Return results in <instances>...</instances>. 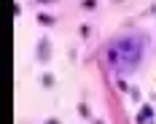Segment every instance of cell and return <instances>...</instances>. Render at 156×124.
I'll return each mask as SVG.
<instances>
[{
  "mask_svg": "<svg viewBox=\"0 0 156 124\" xmlns=\"http://www.w3.org/2000/svg\"><path fill=\"white\" fill-rule=\"evenodd\" d=\"M92 35V27L89 24H81V38H89Z\"/></svg>",
  "mask_w": 156,
  "mask_h": 124,
  "instance_id": "9",
  "label": "cell"
},
{
  "mask_svg": "<svg viewBox=\"0 0 156 124\" xmlns=\"http://www.w3.org/2000/svg\"><path fill=\"white\" fill-rule=\"evenodd\" d=\"M92 124H105V122H102V119H92Z\"/></svg>",
  "mask_w": 156,
  "mask_h": 124,
  "instance_id": "12",
  "label": "cell"
},
{
  "mask_svg": "<svg viewBox=\"0 0 156 124\" xmlns=\"http://www.w3.org/2000/svg\"><path fill=\"white\" fill-rule=\"evenodd\" d=\"M43 124H62V122H59V119H54V116H51V119H43Z\"/></svg>",
  "mask_w": 156,
  "mask_h": 124,
  "instance_id": "10",
  "label": "cell"
},
{
  "mask_svg": "<svg viewBox=\"0 0 156 124\" xmlns=\"http://www.w3.org/2000/svg\"><path fill=\"white\" fill-rule=\"evenodd\" d=\"M78 116H81V119H89V122H92L94 116H92V108H89V105H86V103H78Z\"/></svg>",
  "mask_w": 156,
  "mask_h": 124,
  "instance_id": "5",
  "label": "cell"
},
{
  "mask_svg": "<svg viewBox=\"0 0 156 124\" xmlns=\"http://www.w3.org/2000/svg\"><path fill=\"white\" fill-rule=\"evenodd\" d=\"M81 8L83 11H94L97 8V0H81Z\"/></svg>",
  "mask_w": 156,
  "mask_h": 124,
  "instance_id": "7",
  "label": "cell"
},
{
  "mask_svg": "<svg viewBox=\"0 0 156 124\" xmlns=\"http://www.w3.org/2000/svg\"><path fill=\"white\" fill-rule=\"evenodd\" d=\"M113 3H121V0H113Z\"/></svg>",
  "mask_w": 156,
  "mask_h": 124,
  "instance_id": "13",
  "label": "cell"
},
{
  "mask_svg": "<svg viewBox=\"0 0 156 124\" xmlns=\"http://www.w3.org/2000/svg\"><path fill=\"white\" fill-rule=\"evenodd\" d=\"M48 60H51V38H41V43H38V62L41 65H48Z\"/></svg>",
  "mask_w": 156,
  "mask_h": 124,
  "instance_id": "2",
  "label": "cell"
},
{
  "mask_svg": "<svg viewBox=\"0 0 156 124\" xmlns=\"http://www.w3.org/2000/svg\"><path fill=\"white\" fill-rule=\"evenodd\" d=\"M35 19H38L41 27H54V24H57V16H54V14H46V11H41Z\"/></svg>",
  "mask_w": 156,
  "mask_h": 124,
  "instance_id": "4",
  "label": "cell"
},
{
  "mask_svg": "<svg viewBox=\"0 0 156 124\" xmlns=\"http://www.w3.org/2000/svg\"><path fill=\"white\" fill-rule=\"evenodd\" d=\"M137 124H154V108L148 103L140 105V113H137Z\"/></svg>",
  "mask_w": 156,
  "mask_h": 124,
  "instance_id": "3",
  "label": "cell"
},
{
  "mask_svg": "<svg viewBox=\"0 0 156 124\" xmlns=\"http://www.w3.org/2000/svg\"><path fill=\"white\" fill-rule=\"evenodd\" d=\"M35 3H41V5H51V3H57V0H35Z\"/></svg>",
  "mask_w": 156,
  "mask_h": 124,
  "instance_id": "11",
  "label": "cell"
},
{
  "mask_svg": "<svg viewBox=\"0 0 156 124\" xmlns=\"http://www.w3.org/2000/svg\"><path fill=\"white\" fill-rule=\"evenodd\" d=\"M41 84H43L46 89H51V86H54V76H51V73H43V76H41Z\"/></svg>",
  "mask_w": 156,
  "mask_h": 124,
  "instance_id": "6",
  "label": "cell"
},
{
  "mask_svg": "<svg viewBox=\"0 0 156 124\" xmlns=\"http://www.w3.org/2000/svg\"><path fill=\"white\" fill-rule=\"evenodd\" d=\"M145 35L143 32H129L124 38H116L105 46V62H108L110 70H116L119 76H129L137 70V65L143 60V51H145Z\"/></svg>",
  "mask_w": 156,
  "mask_h": 124,
  "instance_id": "1",
  "label": "cell"
},
{
  "mask_svg": "<svg viewBox=\"0 0 156 124\" xmlns=\"http://www.w3.org/2000/svg\"><path fill=\"white\" fill-rule=\"evenodd\" d=\"M116 86H119V92H132V89H129V84H126L124 78H119V81H116Z\"/></svg>",
  "mask_w": 156,
  "mask_h": 124,
  "instance_id": "8",
  "label": "cell"
}]
</instances>
